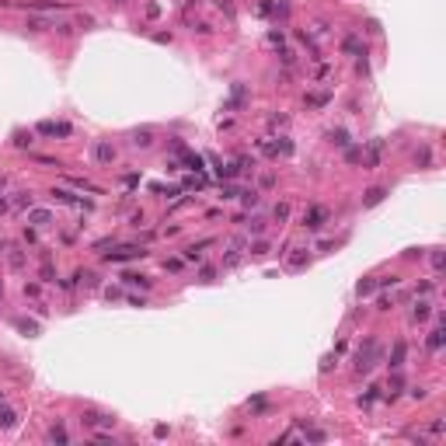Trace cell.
<instances>
[{
    "label": "cell",
    "instance_id": "6da1fadb",
    "mask_svg": "<svg viewBox=\"0 0 446 446\" xmlns=\"http://www.w3.org/2000/svg\"><path fill=\"white\" fill-rule=\"evenodd\" d=\"M380 359H384V349H380V342H377V338H366V342L359 345V352H356V373H362V377H366V373L377 366Z\"/></svg>",
    "mask_w": 446,
    "mask_h": 446
},
{
    "label": "cell",
    "instance_id": "7a4b0ae2",
    "mask_svg": "<svg viewBox=\"0 0 446 446\" xmlns=\"http://www.w3.org/2000/svg\"><path fill=\"white\" fill-rule=\"evenodd\" d=\"M384 150H387V143L377 136V140H370L366 143V150H362L359 157H362V168L366 171H373V168H380V160H384Z\"/></svg>",
    "mask_w": 446,
    "mask_h": 446
},
{
    "label": "cell",
    "instance_id": "3957f363",
    "mask_svg": "<svg viewBox=\"0 0 446 446\" xmlns=\"http://www.w3.org/2000/svg\"><path fill=\"white\" fill-rule=\"evenodd\" d=\"M244 251H248V237H234L227 244V255H223V268H237L244 262Z\"/></svg>",
    "mask_w": 446,
    "mask_h": 446
},
{
    "label": "cell",
    "instance_id": "277c9868",
    "mask_svg": "<svg viewBox=\"0 0 446 446\" xmlns=\"http://www.w3.org/2000/svg\"><path fill=\"white\" fill-rule=\"evenodd\" d=\"M258 150L268 153V157H290V153H293V140H286V136H279V140H262Z\"/></svg>",
    "mask_w": 446,
    "mask_h": 446
},
{
    "label": "cell",
    "instance_id": "5b68a950",
    "mask_svg": "<svg viewBox=\"0 0 446 446\" xmlns=\"http://www.w3.org/2000/svg\"><path fill=\"white\" fill-rule=\"evenodd\" d=\"M133 258H147V251H143L140 244H122L119 251H108V255H105V262H115V265H119V262H133Z\"/></svg>",
    "mask_w": 446,
    "mask_h": 446
},
{
    "label": "cell",
    "instance_id": "8992f818",
    "mask_svg": "<svg viewBox=\"0 0 446 446\" xmlns=\"http://www.w3.org/2000/svg\"><path fill=\"white\" fill-rule=\"evenodd\" d=\"M328 216L331 213L324 209V206H310V209H303V227L307 230H321L324 223H328Z\"/></svg>",
    "mask_w": 446,
    "mask_h": 446
},
{
    "label": "cell",
    "instance_id": "52a82bcc",
    "mask_svg": "<svg viewBox=\"0 0 446 446\" xmlns=\"http://www.w3.org/2000/svg\"><path fill=\"white\" fill-rule=\"evenodd\" d=\"M80 422H84L88 429H112V425H115V418L105 415V412H84V415H80Z\"/></svg>",
    "mask_w": 446,
    "mask_h": 446
},
{
    "label": "cell",
    "instance_id": "ba28073f",
    "mask_svg": "<svg viewBox=\"0 0 446 446\" xmlns=\"http://www.w3.org/2000/svg\"><path fill=\"white\" fill-rule=\"evenodd\" d=\"M384 199H387V188H384V185H373V188H366V192H362V209H373V206H380Z\"/></svg>",
    "mask_w": 446,
    "mask_h": 446
},
{
    "label": "cell",
    "instance_id": "9c48e42d",
    "mask_svg": "<svg viewBox=\"0 0 446 446\" xmlns=\"http://www.w3.org/2000/svg\"><path fill=\"white\" fill-rule=\"evenodd\" d=\"M53 199H56V202H63V206H84V209H91V202L77 199V195H73V192H66V188H53Z\"/></svg>",
    "mask_w": 446,
    "mask_h": 446
},
{
    "label": "cell",
    "instance_id": "30bf717a",
    "mask_svg": "<svg viewBox=\"0 0 446 446\" xmlns=\"http://www.w3.org/2000/svg\"><path fill=\"white\" fill-rule=\"evenodd\" d=\"M38 133L42 136H70V126L66 122H49L46 119V122H38Z\"/></svg>",
    "mask_w": 446,
    "mask_h": 446
},
{
    "label": "cell",
    "instance_id": "8fae6325",
    "mask_svg": "<svg viewBox=\"0 0 446 446\" xmlns=\"http://www.w3.org/2000/svg\"><path fill=\"white\" fill-rule=\"evenodd\" d=\"M94 160H98V164H112V160H115V147L105 143V140H98L94 143Z\"/></svg>",
    "mask_w": 446,
    "mask_h": 446
},
{
    "label": "cell",
    "instance_id": "7c38bea8",
    "mask_svg": "<svg viewBox=\"0 0 446 446\" xmlns=\"http://www.w3.org/2000/svg\"><path fill=\"white\" fill-rule=\"evenodd\" d=\"M342 53H349V56H366V46L359 42V35H345V38H342Z\"/></svg>",
    "mask_w": 446,
    "mask_h": 446
},
{
    "label": "cell",
    "instance_id": "4fadbf2b",
    "mask_svg": "<svg viewBox=\"0 0 446 446\" xmlns=\"http://www.w3.org/2000/svg\"><path fill=\"white\" fill-rule=\"evenodd\" d=\"M53 25H56V18H49V14H35V18H28L25 28H28V31H49Z\"/></svg>",
    "mask_w": 446,
    "mask_h": 446
},
{
    "label": "cell",
    "instance_id": "5bb4252c",
    "mask_svg": "<svg viewBox=\"0 0 446 446\" xmlns=\"http://www.w3.org/2000/svg\"><path fill=\"white\" fill-rule=\"evenodd\" d=\"M404 356H408V345L397 338L394 349H390V370H401V366H404Z\"/></svg>",
    "mask_w": 446,
    "mask_h": 446
},
{
    "label": "cell",
    "instance_id": "9a60e30c",
    "mask_svg": "<svg viewBox=\"0 0 446 446\" xmlns=\"http://www.w3.org/2000/svg\"><path fill=\"white\" fill-rule=\"evenodd\" d=\"M14 425H18V412L0 401V429H14Z\"/></svg>",
    "mask_w": 446,
    "mask_h": 446
},
{
    "label": "cell",
    "instance_id": "2e32d148",
    "mask_svg": "<svg viewBox=\"0 0 446 446\" xmlns=\"http://www.w3.org/2000/svg\"><path fill=\"white\" fill-rule=\"evenodd\" d=\"M429 317H432V303H429V300H418L415 310H412V321H415V324H425Z\"/></svg>",
    "mask_w": 446,
    "mask_h": 446
},
{
    "label": "cell",
    "instance_id": "e0dca14e",
    "mask_svg": "<svg viewBox=\"0 0 446 446\" xmlns=\"http://www.w3.org/2000/svg\"><path fill=\"white\" fill-rule=\"evenodd\" d=\"M248 101V88L244 84H234V91H230V101H227V108H240Z\"/></svg>",
    "mask_w": 446,
    "mask_h": 446
},
{
    "label": "cell",
    "instance_id": "ac0fdd59",
    "mask_svg": "<svg viewBox=\"0 0 446 446\" xmlns=\"http://www.w3.org/2000/svg\"><path fill=\"white\" fill-rule=\"evenodd\" d=\"M28 223H35V227H49V223H53V213H49V209H28Z\"/></svg>",
    "mask_w": 446,
    "mask_h": 446
},
{
    "label": "cell",
    "instance_id": "d6986e66",
    "mask_svg": "<svg viewBox=\"0 0 446 446\" xmlns=\"http://www.w3.org/2000/svg\"><path fill=\"white\" fill-rule=\"evenodd\" d=\"M122 282H126V286H140V290H150V286H153V282H150L147 275H140V272H126Z\"/></svg>",
    "mask_w": 446,
    "mask_h": 446
},
{
    "label": "cell",
    "instance_id": "ffe728a7",
    "mask_svg": "<svg viewBox=\"0 0 446 446\" xmlns=\"http://www.w3.org/2000/svg\"><path fill=\"white\" fill-rule=\"evenodd\" d=\"M42 282H56V268H53L49 251H42Z\"/></svg>",
    "mask_w": 446,
    "mask_h": 446
},
{
    "label": "cell",
    "instance_id": "44dd1931",
    "mask_svg": "<svg viewBox=\"0 0 446 446\" xmlns=\"http://www.w3.org/2000/svg\"><path fill=\"white\" fill-rule=\"evenodd\" d=\"M272 220H275V223H286V220H290V202H286V199H282V202H275Z\"/></svg>",
    "mask_w": 446,
    "mask_h": 446
},
{
    "label": "cell",
    "instance_id": "7402d4cb",
    "mask_svg": "<svg viewBox=\"0 0 446 446\" xmlns=\"http://www.w3.org/2000/svg\"><path fill=\"white\" fill-rule=\"evenodd\" d=\"M153 143V129H136L133 133V147H150Z\"/></svg>",
    "mask_w": 446,
    "mask_h": 446
},
{
    "label": "cell",
    "instance_id": "603a6c76",
    "mask_svg": "<svg viewBox=\"0 0 446 446\" xmlns=\"http://www.w3.org/2000/svg\"><path fill=\"white\" fill-rule=\"evenodd\" d=\"M286 265H290V268H307V265H310V255H307V251H293Z\"/></svg>",
    "mask_w": 446,
    "mask_h": 446
},
{
    "label": "cell",
    "instance_id": "cb8c5ba5",
    "mask_svg": "<svg viewBox=\"0 0 446 446\" xmlns=\"http://www.w3.org/2000/svg\"><path fill=\"white\" fill-rule=\"evenodd\" d=\"M70 185H73V188H80V192H91V195H101V188H98V185H91V181H84V178H70Z\"/></svg>",
    "mask_w": 446,
    "mask_h": 446
},
{
    "label": "cell",
    "instance_id": "d4e9b609",
    "mask_svg": "<svg viewBox=\"0 0 446 446\" xmlns=\"http://www.w3.org/2000/svg\"><path fill=\"white\" fill-rule=\"evenodd\" d=\"M73 279H80V282H84L88 290H98V275H94V272H84V268H80V272H77Z\"/></svg>",
    "mask_w": 446,
    "mask_h": 446
},
{
    "label": "cell",
    "instance_id": "484cf974",
    "mask_svg": "<svg viewBox=\"0 0 446 446\" xmlns=\"http://www.w3.org/2000/svg\"><path fill=\"white\" fill-rule=\"evenodd\" d=\"M443 335H446L443 328H432V331H429V349H432V352H439V349H443Z\"/></svg>",
    "mask_w": 446,
    "mask_h": 446
},
{
    "label": "cell",
    "instance_id": "4316f807",
    "mask_svg": "<svg viewBox=\"0 0 446 446\" xmlns=\"http://www.w3.org/2000/svg\"><path fill=\"white\" fill-rule=\"evenodd\" d=\"M11 268H14V272L25 268V251H21V248H11Z\"/></svg>",
    "mask_w": 446,
    "mask_h": 446
},
{
    "label": "cell",
    "instance_id": "83f0119b",
    "mask_svg": "<svg viewBox=\"0 0 446 446\" xmlns=\"http://www.w3.org/2000/svg\"><path fill=\"white\" fill-rule=\"evenodd\" d=\"M401 387H404V380H401V373H397V370H394V377H390V384H387V390H390V394H387V397H390V401H394V397H397V390H401Z\"/></svg>",
    "mask_w": 446,
    "mask_h": 446
},
{
    "label": "cell",
    "instance_id": "f1b7e54d",
    "mask_svg": "<svg viewBox=\"0 0 446 446\" xmlns=\"http://www.w3.org/2000/svg\"><path fill=\"white\" fill-rule=\"evenodd\" d=\"M14 324H18V331H25V335H38V324H35V321H25V317H18Z\"/></svg>",
    "mask_w": 446,
    "mask_h": 446
},
{
    "label": "cell",
    "instance_id": "f546056e",
    "mask_svg": "<svg viewBox=\"0 0 446 446\" xmlns=\"http://www.w3.org/2000/svg\"><path fill=\"white\" fill-rule=\"evenodd\" d=\"M415 164H418V168H429V164H432V150H429V147H422V150L415 153Z\"/></svg>",
    "mask_w": 446,
    "mask_h": 446
},
{
    "label": "cell",
    "instance_id": "4dcf8cb0",
    "mask_svg": "<svg viewBox=\"0 0 446 446\" xmlns=\"http://www.w3.org/2000/svg\"><path fill=\"white\" fill-rule=\"evenodd\" d=\"M373 290H377V279H362L359 286H356V293H359V297H370Z\"/></svg>",
    "mask_w": 446,
    "mask_h": 446
},
{
    "label": "cell",
    "instance_id": "1f68e13d",
    "mask_svg": "<svg viewBox=\"0 0 446 446\" xmlns=\"http://www.w3.org/2000/svg\"><path fill=\"white\" fill-rule=\"evenodd\" d=\"M300 425H303V422H300ZM303 436H307L310 443H324V439H328V436H324V429H307V425H303Z\"/></svg>",
    "mask_w": 446,
    "mask_h": 446
},
{
    "label": "cell",
    "instance_id": "d6a6232c",
    "mask_svg": "<svg viewBox=\"0 0 446 446\" xmlns=\"http://www.w3.org/2000/svg\"><path fill=\"white\" fill-rule=\"evenodd\" d=\"M240 202H244L248 209H251V206H258V192H255V188H244V192H240Z\"/></svg>",
    "mask_w": 446,
    "mask_h": 446
},
{
    "label": "cell",
    "instance_id": "836d02e7",
    "mask_svg": "<svg viewBox=\"0 0 446 446\" xmlns=\"http://www.w3.org/2000/svg\"><path fill=\"white\" fill-rule=\"evenodd\" d=\"M49 439H53V443H70V436H66L63 425H53V429H49Z\"/></svg>",
    "mask_w": 446,
    "mask_h": 446
},
{
    "label": "cell",
    "instance_id": "e575fe53",
    "mask_svg": "<svg viewBox=\"0 0 446 446\" xmlns=\"http://www.w3.org/2000/svg\"><path fill=\"white\" fill-rule=\"evenodd\" d=\"M331 143L335 147H349V133L345 129H331Z\"/></svg>",
    "mask_w": 446,
    "mask_h": 446
},
{
    "label": "cell",
    "instance_id": "d590c367",
    "mask_svg": "<svg viewBox=\"0 0 446 446\" xmlns=\"http://www.w3.org/2000/svg\"><path fill=\"white\" fill-rule=\"evenodd\" d=\"M53 28H56V31H59V35H63V38H70V35H73V28H77V25H70V21H56V25H53Z\"/></svg>",
    "mask_w": 446,
    "mask_h": 446
},
{
    "label": "cell",
    "instance_id": "8d00e7d4",
    "mask_svg": "<svg viewBox=\"0 0 446 446\" xmlns=\"http://www.w3.org/2000/svg\"><path fill=\"white\" fill-rule=\"evenodd\" d=\"M14 206H21V209H31V192H18Z\"/></svg>",
    "mask_w": 446,
    "mask_h": 446
},
{
    "label": "cell",
    "instance_id": "74e56055",
    "mask_svg": "<svg viewBox=\"0 0 446 446\" xmlns=\"http://www.w3.org/2000/svg\"><path fill=\"white\" fill-rule=\"evenodd\" d=\"M248 230H251L255 237H258V234L265 230V220H262V216H251V223H248Z\"/></svg>",
    "mask_w": 446,
    "mask_h": 446
},
{
    "label": "cell",
    "instance_id": "f35d334b",
    "mask_svg": "<svg viewBox=\"0 0 446 446\" xmlns=\"http://www.w3.org/2000/svg\"><path fill=\"white\" fill-rule=\"evenodd\" d=\"M429 432H432V436H443V432H446V422H443V418H432V422H429Z\"/></svg>",
    "mask_w": 446,
    "mask_h": 446
},
{
    "label": "cell",
    "instance_id": "ab89813d",
    "mask_svg": "<svg viewBox=\"0 0 446 446\" xmlns=\"http://www.w3.org/2000/svg\"><path fill=\"white\" fill-rule=\"evenodd\" d=\"M199 279H202V282H213V279H216V268H209V265H202V268H199Z\"/></svg>",
    "mask_w": 446,
    "mask_h": 446
},
{
    "label": "cell",
    "instance_id": "60d3db41",
    "mask_svg": "<svg viewBox=\"0 0 446 446\" xmlns=\"http://www.w3.org/2000/svg\"><path fill=\"white\" fill-rule=\"evenodd\" d=\"M331 362H338V352H331V356H324V359H321V373H328V370H331Z\"/></svg>",
    "mask_w": 446,
    "mask_h": 446
},
{
    "label": "cell",
    "instance_id": "b9f144b4",
    "mask_svg": "<svg viewBox=\"0 0 446 446\" xmlns=\"http://www.w3.org/2000/svg\"><path fill=\"white\" fill-rule=\"evenodd\" d=\"M237 195H240V188H237L234 181H227V185H223V199H237Z\"/></svg>",
    "mask_w": 446,
    "mask_h": 446
},
{
    "label": "cell",
    "instance_id": "7bdbcfd3",
    "mask_svg": "<svg viewBox=\"0 0 446 446\" xmlns=\"http://www.w3.org/2000/svg\"><path fill=\"white\" fill-rule=\"evenodd\" d=\"M429 258H432V268H436V272H439V268L446 265V255H443V251H432Z\"/></svg>",
    "mask_w": 446,
    "mask_h": 446
},
{
    "label": "cell",
    "instance_id": "ee69618b",
    "mask_svg": "<svg viewBox=\"0 0 446 446\" xmlns=\"http://www.w3.org/2000/svg\"><path fill=\"white\" fill-rule=\"evenodd\" d=\"M377 397H380V394H377V387H370L366 394H362V397H359V404H373Z\"/></svg>",
    "mask_w": 446,
    "mask_h": 446
},
{
    "label": "cell",
    "instance_id": "f6af8a7d",
    "mask_svg": "<svg viewBox=\"0 0 446 446\" xmlns=\"http://www.w3.org/2000/svg\"><path fill=\"white\" fill-rule=\"evenodd\" d=\"M359 153H362L359 147H345V160H349V164H356V160H359Z\"/></svg>",
    "mask_w": 446,
    "mask_h": 446
},
{
    "label": "cell",
    "instance_id": "bcb514c9",
    "mask_svg": "<svg viewBox=\"0 0 446 446\" xmlns=\"http://www.w3.org/2000/svg\"><path fill=\"white\" fill-rule=\"evenodd\" d=\"M31 143V133H14V147H28Z\"/></svg>",
    "mask_w": 446,
    "mask_h": 446
},
{
    "label": "cell",
    "instance_id": "7dc6e473",
    "mask_svg": "<svg viewBox=\"0 0 446 446\" xmlns=\"http://www.w3.org/2000/svg\"><path fill=\"white\" fill-rule=\"evenodd\" d=\"M185 262H202V251H199V248H195V244H192V248H188V251H185Z\"/></svg>",
    "mask_w": 446,
    "mask_h": 446
},
{
    "label": "cell",
    "instance_id": "c3c4849f",
    "mask_svg": "<svg viewBox=\"0 0 446 446\" xmlns=\"http://www.w3.org/2000/svg\"><path fill=\"white\" fill-rule=\"evenodd\" d=\"M91 25H94L91 14H77V28H91Z\"/></svg>",
    "mask_w": 446,
    "mask_h": 446
},
{
    "label": "cell",
    "instance_id": "681fc988",
    "mask_svg": "<svg viewBox=\"0 0 446 446\" xmlns=\"http://www.w3.org/2000/svg\"><path fill=\"white\" fill-rule=\"evenodd\" d=\"M248 248H251V244H248ZM251 255H268V244H265V240H255V248H251Z\"/></svg>",
    "mask_w": 446,
    "mask_h": 446
},
{
    "label": "cell",
    "instance_id": "f907efd6",
    "mask_svg": "<svg viewBox=\"0 0 446 446\" xmlns=\"http://www.w3.org/2000/svg\"><path fill=\"white\" fill-rule=\"evenodd\" d=\"M181 262H185V258H168V262H164V268H168V272H178V268H181Z\"/></svg>",
    "mask_w": 446,
    "mask_h": 446
},
{
    "label": "cell",
    "instance_id": "816d5d0a",
    "mask_svg": "<svg viewBox=\"0 0 446 446\" xmlns=\"http://www.w3.org/2000/svg\"><path fill=\"white\" fill-rule=\"evenodd\" d=\"M268 42H272L275 49H282V35H279V31H268Z\"/></svg>",
    "mask_w": 446,
    "mask_h": 446
},
{
    "label": "cell",
    "instance_id": "f5cc1de1",
    "mask_svg": "<svg viewBox=\"0 0 446 446\" xmlns=\"http://www.w3.org/2000/svg\"><path fill=\"white\" fill-rule=\"evenodd\" d=\"M25 297H38V282H25Z\"/></svg>",
    "mask_w": 446,
    "mask_h": 446
},
{
    "label": "cell",
    "instance_id": "db71d44e",
    "mask_svg": "<svg viewBox=\"0 0 446 446\" xmlns=\"http://www.w3.org/2000/svg\"><path fill=\"white\" fill-rule=\"evenodd\" d=\"M94 439H98V443H115V436H112V432H94Z\"/></svg>",
    "mask_w": 446,
    "mask_h": 446
},
{
    "label": "cell",
    "instance_id": "11a10c76",
    "mask_svg": "<svg viewBox=\"0 0 446 446\" xmlns=\"http://www.w3.org/2000/svg\"><path fill=\"white\" fill-rule=\"evenodd\" d=\"M432 290H436V282H422V286H418V293H422V297H429Z\"/></svg>",
    "mask_w": 446,
    "mask_h": 446
},
{
    "label": "cell",
    "instance_id": "9f6ffc18",
    "mask_svg": "<svg viewBox=\"0 0 446 446\" xmlns=\"http://www.w3.org/2000/svg\"><path fill=\"white\" fill-rule=\"evenodd\" d=\"M105 297H108V300H122V290H112V286H108V290H105Z\"/></svg>",
    "mask_w": 446,
    "mask_h": 446
},
{
    "label": "cell",
    "instance_id": "6f0895ef",
    "mask_svg": "<svg viewBox=\"0 0 446 446\" xmlns=\"http://www.w3.org/2000/svg\"><path fill=\"white\" fill-rule=\"evenodd\" d=\"M377 307H380V310H390V307H394V300H387V297H380V300H377Z\"/></svg>",
    "mask_w": 446,
    "mask_h": 446
},
{
    "label": "cell",
    "instance_id": "680465c9",
    "mask_svg": "<svg viewBox=\"0 0 446 446\" xmlns=\"http://www.w3.org/2000/svg\"><path fill=\"white\" fill-rule=\"evenodd\" d=\"M4 213H7V199H4V195H0V216H4Z\"/></svg>",
    "mask_w": 446,
    "mask_h": 446
},
{
    "label": "cell",
    "instance_id": "91938a15",
    "mask_svg": "<svg viewBox=\"0 0 446 446\" xmlns=\"http://www.w3.org/2000/svg\"><path fill=\"white\" fill-rule=\"evenodd\" d=\"M4 188H7V178H4V175H0V192H4Z\"/></svg>",
    "mask_w": 446,
    "mask_h": 446
},
{
    "label": "cell",
    "instance_id": "94428289",
    "mask_svg": "<svg viewBox=\"0 0 446 446\" xmlns=\"http://www.w3.org/2000/svg\"><path fill=\"white\" fill-rule=\"evenodd\" d=\"M0 300H4V286H0Z\"/></svg>",
    "mask_w": 446,
    "mask_h": 446
},
{
    "label": "cell",
    "instance_id": "6125c7cd",
    "mask_svg": "<svg viewBox=\"0 0 446 446\" xmlns=\"http://www.w3.org/2000/svg\"><path fill=\"white\" fill-rule=\"evenodd\" d=\"M115 4H126V0H115Z\"/></svg>",
    "mask_w": 446,
    "mask_h": 446
},
{
    "label": "cell",
    "instance_id": "be15d7a7",
    "mask_svg": "<svg viewBox=\"0 0 446 446\" xmlns=\"http://www.w3.org/2000/svg\"><path fill=\"white\" fill-rule=\"evenodd\" d=\"M0 401H4V394H0Z\"/></svg>",
    "mask_w": 446,
    "mask_h": 446
}]
</instances>
